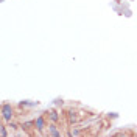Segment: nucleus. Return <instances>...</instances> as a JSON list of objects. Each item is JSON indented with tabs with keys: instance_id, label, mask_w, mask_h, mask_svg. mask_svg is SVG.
Masks as SVG:
<instances>
[{
	"instance_id": "obj_1",
	"label": "nucleus",
	"mask_w": 137,
	"mask_h": 137,
	"mask_svg": "<svg viewBox=\"0 0 137 137\" xmlns=\"http://www.w3.org/2000/svg\"><path fill=\"white\" fill-rule=\"evenodd\" d=\"M13 117V109H11V106L9 104H5L3 106V119H11Z\"/></svg>"
},
{
	"instance_id": "obj_2",
	"label": "nucleus",
	"mask_w": 137,
	"mask_h": 137,
	"mask_svg": "<svg viewBox=\"0 0 137 137\" xmlns=\"http://www.w3.org/2000/svg\"><path fill=\"white\" fill-rule=\"evenodd\" d=\"M36 126H37L39 129H44V119H42V117L36 120Z\"/></svg>"
}]
</instances>
